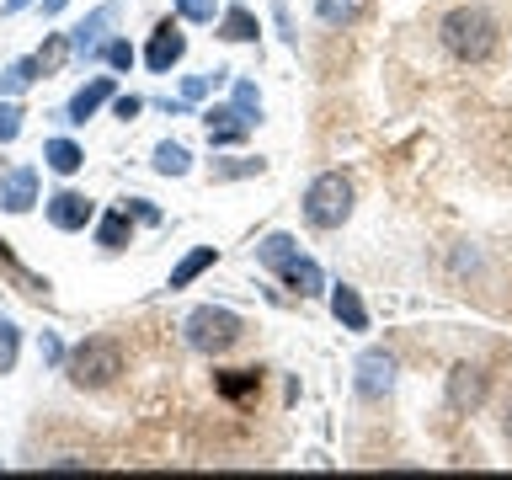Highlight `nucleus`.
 Returning a JSON list of instances; mask_svg holds the SVG:
<instances>
[{
	"label": "nucleus",
	"mask_w": 512,
	"mask_h": 480,
	"mask_svg": "<svg viewBox=\"0 0 512 480\" xmlns=\"http://www.w3.org/2000/svg\"><path fill=\"white\" fill-rule=\"evenodd\" d=\"M438 38L459 64H486L496 54V16L486 6H459V11L443 16Z\"/></svg>",
	"instance_id": "nucleus-1"
},
{
	"label": "nucleus",
	"mask_w": 512,
	"mask_h": 480,
	"mask_svg": "<svg viewBox=\"0 0 512 480\" xmlns=\"http://www.w3.org/2000/svg\"><path fill=\"white\" fill-rule=\"evenodd\" d=\"M256 262L278 272V278H283L288 288H294L299 299H315L320 288H326V278H320V267L310 262V256H299V246H294L288 235H267L262 246H256Z\"/></svg>",
	"instance_id": "nucleus-2"
},
{
	"label": "nucleus",
	"mask_w": 512,
	"mask_h": 480,
	"mask_svg": "<svg viewBox=\"0 0 512 480\" xmlns=\"http://www.w3.org/2000/svg\"><path fill=\"white\" fill-rule=\"evenodd\" d=\"M240 331H246V320H240L235 310H224V304H203V310H192L182 320V336H187V347L192 352H230L240 342Z\"/></svg>",
	"instance_id": "nucleus-3"
},
{
	"label": "nucleus",
	"mask_w": 512,
	"mask_h": 480,
	"mask_svg": "<svg viewBox=\"0 0 512 480\" xmlns=\"http://www.w3.org/2000/svg\"><path fill=\"white\" fill-rule=\"evenodd\" d=\"M352 214V182L342 171H326L315 176L310 192H304V219L315 224V230H342Z\"/></svg>",
	"instance_id": "nucleus-4"
},
{
	"label": "nucleus",
	"mask_w": 512,
	"mask_h": 480,
	"mask_svg": "<svg viewBox=\"0 0 512 480\" xmlns=\"http://www.w3.org/2000/svg\"><path fill=\"white\" fill-rule=\"evenodd\" d=\"M64 368H70V379L80 390H102V384H112L123 374V352H118V342H107V336H91V342H80L70 352Z\"/></svg>",
	"instance_id": "nucleus-5"
},
{
	"label": "nucleus",
	"mask_w": 512,
	"mask_h": 480,
	"mask_svg": "<svg viewBox=\"0 0 512 480\" xmlns=\"http://www.w3.org/2000/svg\"><path fill=\"white\" fill-rule=\"evenodd\" d=\"M38 203V171L32 166H6L0 171V208L6 214H27Z\"/></svg>",
	"instance_id": "nucleus-6"
},
{
	"label": "nucleus",
	"mask_w": 512,
	"mask_h": 480,
	"mask_svg": "<svg viewBox=\"0 0 512 480\" xmlns=\"http://www.w3.org/2000/svg\"><path fill=\"white\" fill-rule=\"evenodd\" d=\"M395 390V358L390 352H363L358 358V395L363 400H384Z\"/></svg>",
	"instance_id": "nucleus-7"
},
{
	"label": "nucleus",
	"mask_w": 512,
	"mask_h": 480,
	"mask_svg": "<svg viewBox=\"0 0 512 480\" xmlns=\"http://www.w3.org/2000/svg\"><path fill=\"white\" fill-rule=\"evenodd\" d=\"M480 400H486V368H480V363H459L454 374H448V406H454V411H475Z\"/></svg>",
	"instance_id": "nucleus-8"
},
{
	"label": "nucleus",
	"mask_w": 512,
	"mask_h": 480,
	"mask_svg": "<svg viewBox=\"0 0 512 480\" xmlns=\"http://www.w3.org/2000/svg\"><path fill=\"white\" fill-rule=\"evenodd\" d=\"M182 54H187L182 27H176V22H160V27H155V38H150V48H144V64H150L155 75H166V70H171V64L182 59Z\"/></svg>",
	"instance_id": "nucleus-9"
},
{
	"label": "nucleus",
	"mask_w": 512,
	"mask_h": 480,
	"mask_svg": "<svg viewBox=\"0 0 512 480\" xmlns=\"http://www.w3.org/2000/svg\"><path fill=\"white\" fill-rule=\"evenodd\" d=\"M91 219H96V208H91V198H80V192H54V198H48V224H54V230H86Z\"/></svg>",
	"instance_id": "nucleus-10"
},
{
	"label": "nucleus",
	"mask_w": 512,
	"mask_h": 480,
	"mask_svg": "<svg viewBox=\"0 0 512 480\" xmlns=\"http://www.w3.org/2000/svg\"><path fill=\"white\" fill-rule=\"evenodd\" d=\"M251 123L256 118H246L235 102L230 107H214V112H208V139H214V144H240V139L251 134Z\"/></svg>",
	"instance_id": "nucleus-11"
},
{
	"label": "nucleus",
	"mask_w": 512,
	"mask_h": 480,
	"mask_svg": "<svg viewBox=\"0 0 512 480\" xmlns=\"http://www.w3.org/2000/svg\"><path fill=\"white\" fill-rule=\"evenodd\" d=\"M107 96H112V80H107V75L86 80V86H80V91L70 96V107H64V118H70V123H86L91 112H96V107L107 102Z\"/></svg>",
	"instance_id": "nucleus-12"
},
{
	"label": "nucleus",
	"mask_w": 512,
	"mask_h": 480,
	"mask_svg": "<svg viewBox=\"0 0 512 480\" xmlns=\"http://www.w3.org/2000/svg\"><path fill=\"white\" fill-rule=\"evenodd\" d=\"M331 315L342 320L347 331H368V310H363L358 288H347V283H336V288H331Z\"/></svg>",
	"instance_id": "nucleus-13"
},
{
	"label": "nucleus",
	"mask_w": 512,
	"mask_h": 480,
	"mask_svg": "<svg viewBox=\"0 0 512 480\" xmlns=\"http://www.w3.org/2000/svg\"><path fill=\"white\" fill-rule=\"evenodd\" d=\"M112 16H118V0H107V6H96L86 22H80L70 38H75V54H96V43H102V27L112 22Z\"/></svg>",
	"instance_id": "nucleus-14"
},
{
	"label": "nucleus",
	"mask_w": 512,
	"mask_h": 480,
	"mask_svg": "<svg viewBox=\"0 0 512 480\" xmlns=\"http://www.w3.org/2000/svg\"><path fill=\"white\" fill-rule=\"evenodd\" d=\"M214 390L224 400H251L262 390V374H256V368H224V374H214Z\"/></svg>",
	"instance_id": "nucleus-15"
},
{
	"label": "nucleus",
	"mask_w": 512,
	"mask_h": 480,
	"mask_svg": "<svg viewBox=\"0 0 512 480\" xmlns=\"http://www.w3.org/2000/svg\"><path fill=\"white\" fill-rule=\"evenodd\" d=\"M43 160H48V171H59V176H75L80 166H86L80 144H70V139H48L43 144Z\"/></svg>",
	"instance_id": "nucleus-16"
},
{
	"label": "nucleus",
	"mask_w": 512,
	"mask_h": 480,
	"mask_svg": "<svg viewBox=\"0 0 512 480\" xmlns=\"http://www.w3.org/2000/svg\"><path fill=\"white\" fill-rule=\"evenodd\" d=\"M96 240H102L107 251H123L128 240H134V224H128V208H112V214L96 224Z\"/></svg>",
	"instance_id": "nucleus-17"
},
{
	"label": "nucleus",
	"mask_w": 512,
	"mask_h": 480,
	"mask_svg": "<svg viewBox=\"0 0 512 480\" xmlns=\"http://www.w3.org/2000/svg\"><path fill=\"white\" fill-rule=\"evenodd\" d=\"M38 75H43L38 54H32V59H16V64H6V70H0V96H16V91H27Z\"/></svg>",
	"instance_id": "nucleus-18"
},
{
	"label": "nucleus",
	"mask_w": 512,
	"mask_h": 480,
	"mask_svg": "<svg viewBox=\"0 0 512 480\" xmlns=\"http://www.w3.org/2000/svg\"><path fill=\"white\" fill-rule=\"evenodd\" d=\"M363 6H368V0H315V16L326 27H352L363 16Z\"/></svg>",
	"instance_id": "nucleus-19"
},
{
	"label": "nucleus",
	"mask_w": 512,
	"mask_h": 480,
	"mask_svg": "<svg viewBox=\"0 0 512 480\" xmlns=\"http://www.w3.org/2000/svg\"><path fill=\"white\" fill-rule=\"evenodd\" d=\"M219 38L224 43H251L256 38V16L246 6H230V11H224V22H219Z\"/></svg>",
	"instance_id": "nucleus-20"
},
{
	"label": "nucleus",
	"mask_w": 512,
	"mask_h": 480,
	"mask_svg": "<svg viewBox=\"0 0 512 480\" xmlns=\"http://www.w3.org/2000/svg\"><path fill=\"white\" fill-rule=\"evenodd\" d=\"M214 262H219V251H214V246H198L192 256H182V262H176V272H171V288H187L192 278H198V272H208Z\"/></svg>",
	"instance_id": "nucleus-21"
},
{
	"label": "nucleus",
	"mask_w": 512,
	"mask_h": 480,
	"mask_svg": "<svg viewBox=\"0 0 512 480\" xmlns=\"http://www.w3.org/2000/svg\"><path fill=\"white\" fill-rule=\"evenodd\" d=\"M187 166H192V155H187V144H155V171L160 176H187Z\"/></svg>",
	"instance_id": "nucleus-22"
},
{
	"label": "nucleus",
	"mask_w": 512,
	"mask_h": 480,
	"mask_svg": "<svg viewBox=\"0 0 512 480\" xmlns=\"http://www.w3.org/2000/svg\"><path fill=\"white\" fill-rule=\"evenodd\" d=\"M70 54H75V38H70V32H54V38H48V43L38 48V64H43V75H54V70H59V64L70 59Z\"/></svg>",
	"instance_id": "nucleus-23"
},
{
	"label": "nucleus",
	"mask_w": 512,
	"mask_h": 480,
	"mask_svg": "<svg viewBox=\"0 0 512 480\" xmlns=\"http://www.w3.org/2000/svg\"><path fill=\"white\" fill-rule=\"evenodd\" d=\"M214 11H219V0H176L182 22H214Z\"/></svg>",
	"instance_id": "nucleus-24"
},
{
	"label": "nucleus",
	"mask_w": 512,
	"mask_h": 480,
	"mask_svg": "<svg viewBox=\"0 0 512 480\" xmlns=\"http://www.w3.org/2000/svg\"><path fill=\"white\" fill-rule=\"evenodd\" d=\"M16 134H22V107L0 96V144H11Z\"/></svg>",
	"instance_id": "nucleus-25"
},
{
	"label": "nucleus",
	"mask_w": 512,
	"mask_h": 480,
	"mask_svg": "<svg viewBox=\"0 0 512 480\" xmlns=\"http://www.w3.org/2000/svg\"><path fill=\"white\" fill-rule=\"evenodd\" d=\"M11 368H16V326L0 315V374H11Z\"/></svg>",
	"instance_id": "nucleus-26"
},
{
	"label": "nucleus",
	"mask_w": 512,
	"mask_h": 480,
	"mask_svg": "<svg viewBox=\"0 0 512 480\" xmlns=\"http://www.w3.org/2000/svg\"><path fill=\"white\" fill-rule=\"evenodd\" d=\"M235 107L246 112V118H262V96H256L251 80H240V86H235Z\"/></svg>",
	"instance_id": "nucleus-27"
},
{
	"label": "nucleus",
	"mask_w": 512,
	"mask_h": 480,
	"mask_svg": "<svg viewBox=\"0 0 512 480\" xmlns=\"http://www.w3.org/2000/svg\"><path fill=\"white\" fill-rule=\"evenodd\" d=\"M102 59H107V64H118V70H128V64H134V48H128L123 38H112V43L102 48Z\"/></svg>",
	"instance_id": "nucleus-28"
},
{
	"label": "nucleus",
	"mask_w": 512,
	"mask_h": 480,
	"mask_svg": "<svg viewBox=\"0 0 512 480\" xmlns=\"http://www.w3.org/2000/svg\"><path fill=\"white\" fill-rule=\"evenodd\" d=\"M123 208H128V214H134V219H144V224H155V219H160V214H155V208L144 203V198H128Z\"/></svg>",
	"instance_id": "nucleus-29"
},
{
	"label": "nucleus",
	"mask_w": 512,
	"mask_h": 480,
	"mask_svg": "<svg viewBox=\"0 0 512 480\" xmlns=\"http://www.w3.org/2000/svg\"><path fill=\"white\" fill-rule=\"evenodd\" d=\"M208 91V75H192L187 86H182V102H198V96Z\"/></svg>",
	"instance_id": "nucleus-30"
},
{
	"label": "nucleus",
	"mask_w": 512,
	"mask_h": 480,
	"mask_svg": "<svg viewBox=\"0 0 512 480\" xmlns=\"http://www.w3.org/2000/svg\"><path fill=\"white\" fill-rule=\"evenodd\" d=\"M144 102H139V96H118V118L128 123V118H134V112H139Z\"/></svg>",
	"instance_id": "nucleus-31"
},
{
	"label": "nucleus",
	"mask_w": 512,
	"mask_h": 480,
	"mask_svg": "<svg viewBox=\"0 0 512 480\" xmlns=\"http://www.w3.org/2000/svg\"><path fill=\"white\" fill-rule=\"evenodd\" d=\"M64 358V347L54 342V336H43V363H59Z\"/></svg>",
	"instance_id": "nucleus-32"
},
{
	"label": "nucleus",
	"mask_w": 512,
	"mask_h": 480,
	"mask_svg": "<svg viewBox=\"0 0 512 480\" xmlns=\"http://www.w3.org/2000/svg\"><path fill=\"white\" fill-rule=\"evenodd\" d=\"M502 432H507V443H512V406H507V416H502Z\"/></svg>",
	"instance_id": "nucleus-33"
},
{
	"label": "nucleus",
	"mask_w": 512,
	"mask_h": 480,
	"mask_svg": "<svg viewBox=\"0 0 512 480\" xmlns=\"http://www.w3.org/2000/svg\"><path fill=\"white\" fill-rule=\"evenodd\" d=\"M22 6H32V0H6V11H22Z\"/></svg>",
	"instance_id": "nucleus-34"
},
{
	"label": "nucleus",
	"mask_w": 512,
	"mask_h": 480,
	"mask_svg": "<svg viewBox=\"0 0 512 480\" xmlns=\"http://www.w3.org/2000/svg\"><path fill=\"white\" fill-rule=\"evenodd\" d=\"M43 11H64V0H43Z\"/></svg>",
	"instance_id": "nucleus-35"
}]
</instances>
